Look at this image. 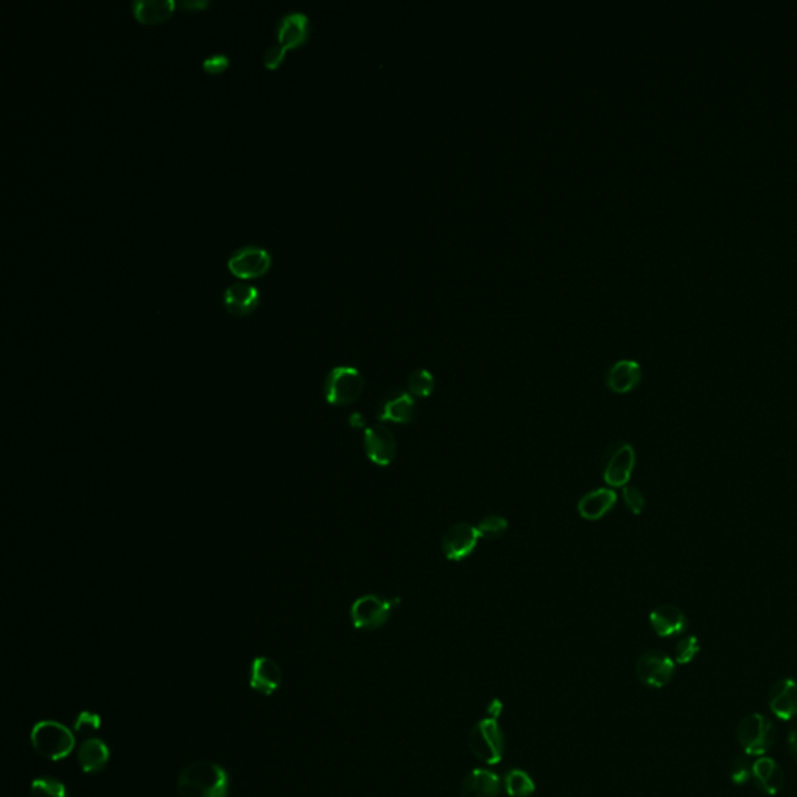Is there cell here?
Listing matches in <instances>:
<instances>
[{"mask_svg": "<svg viewBox=\"0 0 797 797\" xmlns=\"http://www.w3.org/2000/svg\"><path fill=\"white\" fill-rule=\"evenodd\" d=\"M176 790L180 797H227L229 776L214 762H195L182 770Z\"/></svg>", "mask_w": 797, "mask_h": 797, "instance_id": "1", "label": "cell"}, {"mask_svg": "<svg viewBox=\"0 0 797 797\" xmlns=\"http://www.w3.org/2000/svg\"><path fill=\"white\" fill-rule=\"evenodd\" d=\"M30 741L34 752L50 762H59L69 757L77 743L71 729L57 721H39L32 729Z\"/></svg>", "mask_w": 797, "mask_h": 797, "instance_id": "2", "label": "cell"}, {"mask_svg": "<svg viewBox=\"0 0 797 797\" xmlns=\"http://www.w3.org/2000/svg\"><path fill=\"white\" fill-rule=\"evenodd\" d=\"M364 388L362 372L354 366H335L325 380V397L335 407H344L356 402Z\"/></svg>", "mask_w": 797, "mask_h": 797, "instance_id": "3", "label": "cell"}, {"mask_svg": "<svg viewBox=\"0 0 797 797\" xmlns=\"http://www.w3.org/2000/svg\"><path fill=\"white\" fill-rule=\"evenodd\" d=\"M469 746L477 759L487 765L499 763L505 754V735L495 718L479 721L469 735Z\"/></svg>", "mask_w": 797, "mask_h": 797, "instance_id": "4", "label": "cell"}, {"mask_svg": "<svg viewBox=\"0 0 797 797\" xmlns=\"http://www.w3.org/2000/svg\"><path fill=\"white\" fill-rule=\"evenodd\" d=\"M737 740L746 755L763 757L774 745V724L762 713H751L740 721Z\"/></svg>", "mask_w": 797, "mask_h": 797, "instance_id": "5", "label": "cell"}, {"mask_svg": "<svg viewBox=\"0 0 797 797\" xmlns=\"http://www.w3.org/2000/svg\"><path fill=\"white\" fill-rule=\"evenodd\" d=\"M393 602L382 596L364 595L356 598L350 606V622L354 628L362 631H376L389 620Z\"/></svg>", "mask_w": 797, "mask_h": 797, "instance_id": "6", "label": "cell"}, {"mask_svg": "<svg viewBox=\"0 0 797 797\" xmlns=\"http://www.w3.org/2000/svg\"><path fill=\"white\" fill-rule=\"evenodd\" d=\"M635 467V450L629 442H616L603 458V480L610 487L628 485Z\"/></svg>", "mask_w": 797, "mask_h": 797, "instance_id": "7", "label": "cell"}, {"mask_svg": "<svg viewBox=\"0 0 797 797\" xmlns=\"http://www.w3.org/2000/svg\"><path fill=\"white\" fill-rule=\"evenodd\" d=\"M676 663L673 659L659 649H649L643 653L635 663V673L647 687L662 688L673 679Z\"/></svg>", "mask_w": 797, "mask_h": 797, "instance_id": "8", "label": "cell"}, {"mask_svg": "<svg viewBox=\"0 0 797 797\" xmlns=\"http://www.w3.org/2000/svg\"><path fill=\"white\" fill-rule=\"evenodd\" d=\"M479 539H480V534H479L477 526L466 524V522L455 524L442 534V553L448 561L458 563L472 555L479 544Z\"/></svg>", "mask_w": 797, "mask_h": 797, "instance_id": "9", "label": "cell"}, {"mask_svg": "<svg viewBox=\"0 0 797 797\" xmlns=\"http://www.w3.org/2000/svg\"><path fill=\"white\" fill-rule=\"evenodd\" d=\"M272 266V256L260 247L239 248L234 251L233 256L227 260V268L237 278L251 279L264 276Z\"/></svg>", "mask_w": 797, "mask_h": 797, "instance_id": "10", "label": "cell"}, {"mask_svg": "<svg viewBox=\"0 0 797 797\" xmlns=\"http://www.w3.org/2000/svg\"><path fill=\"white\" fill-rule=\"evenodd\" d=\"M364 446L366 456L377 466L391 464L397 452L395 436L385 425L364 428Z\"/></svg>", "mask_w": 797, "mask_h": 797, "instance_id": "11", "label": "cell"}, {"mask_svg": "<svg viewBox=\"0 0 797 797\" xmlns=\"http://www.w3.org/2000/svg\"><path fill=\"white\" fill-rule=\"evenodd\" d=\"M282 684V670L276 661L270 657H256L249 668V686L254 692L260 694H270L278 692Z\"/></svg>", "mask_w": 797, "mask_h": 797, "instance_id": "12", "label": "cell"}, {"mask_svg": "<svg viewBox=\"0 0 797 797\" xmlns=\"http://www.w3.org/2000/svg\"><path fill=\"white\" fill-rule=\"evenodd\" d=\"M642 382V368L635 360H618L606 374V385L616 395H628Z\"/></svg>", "mask_w": 797, "mask_h": 797, "instance_id": "13", "label": "cell"}, {"mask_svg": "<svg viewBox=\"0 0 797 797\" xmlns=\"http://www.w3.org/2000/svg\"><path fill=\"white\" fill-rule=\"evenodd\" d=\"M415 397L405 391L391 393L387 395L379 410L380 422H391V424H410L415 419Z\"/></svg>", "mask_w": 797, "mask_h": 797, "instance_id": "14", "label": "cell"}, {"mask_svg": "<svg viewBox=\"0 0 797 797\" xmlns=\"http://www.w3.org/2000/svg\"><path fill=\"white\" fill-rule=\"evenodd\" d=\"M651 628L659 637H673L687 628V616L674 604H662L649 614Z\"/></svg>", "mask_w": 797, "mask_h": 797, "instance_id": "15", "label": "cell"}, {"mask_svg": "<svg viewBox=\"0 0 797 797\" xmlns=\"http://www.w3.org/2000/svg\"><path fill=\"white\" fill-rule=\"evenodd\" d=\"M770 709L780 720L790 721L797 717V681L782 679L772 686L770 692Z\"/></svg>", "mask_w": 797, "mask_h": 797, "instance_id": "16", "label": "cell"}, {"mask_svg": "<svg viewBox=\"0 0 797 797\" xmlns=\"http://www.w3.org/2000/svg\"><path fill=\"white\" fill-rule=\"evenodd\" d=\"M279 44L286 50L301 46L309 36V18L301 11H292L280 18L276 27Z\"/></svg>", "mask_w": 797, "mask_h": 797, "instance_id": "17", "label": "cell"}, {"mask_svg": "<svg viewBox=\"0 0 797 797\" xmlns=\"http://www.w3.org/2000/svg\"><path fill=\"white\" fill-rule=\"evenodd\" d=\"M617 503V493L609 487H600L584 494L578 502V512L586 520L603 519Z\"/></svg>", "mask_w": 797, "mask_h": 797, "instance_id": "18", "label": "cell"}, {"mask_svg": "<svg viewBox=\"0 0 797 797\" xmlns=\"http://www.w3.org/2000/svg\"><path fill=\"white\" fill-rule=\"evenodd\" d=\"M502 780L489 770H473L461 784V797H499Z\"/></svg>", "mask_w": 797, "mask_h": 797, "instance_id": "19", "label": "cell"}, {"mask_svg": "<svg viewBox=\"0 0 797 797\" xmlns=\"http://www.w3.org/2000/svg\"><path fill=\"white\" fill-rule=\"evenodd\" d=\"M752 778L768 796H776L784 788V771L778 762L770 757H759L752 763Z\"/></svg>", "mask_w": 797, "mask_h": 797, "instance_id": "20", "label": "cell"}, {"mask_svg": "<svg viewBox=\"0 0 797 797\" xmlns=\"http://www.w3.org/2000/svg\"><path fill=\"white\" fill-rule=\"evenodd\" d=\"M111 752L103 740L88 739L78 749V765L86 774L103 771L110 763Z\"/></svg>", "mask_w": 797, "mask_h": 797, "instance_id": "21", "label": "cell"}, {"mask_svg": "<svg viewBox=\"0 0 797 797\" xmlns=\"http://www.w3.org/2000/svg\"><path fill=\"white\" fill-rule=\"evenodd\" d=\"M223 299L227 310L233 315L245 317L248 313H251L259 303V290L249 284L237 282L227 287Z\"/></svg>", "mask_w": 797, "mask_h": 797, "instance_id": "22", "label": "cell"}, {"mask_svg": "<svg viewBox=\"0 0 797 797\" xmlns=\"http://www.w3.org/2000/svg\"><path fill=\"white\" fill-rule=\"evenodd\" d=\"M175 0H134L133 13L143 24H157L173 13Z\"/></svg>", "mask_w": 797, "mask_h": 797, "instance_id": "23", "label": "cell"}, {"mask_svg": "<svg viewBox=\"0 0 797 797\" xmlns=\"http://www.w3.org/2000/svg\"><path fill=\"white\" fill-rule=\"evenodd\" d=\"M503 784H505V790L510 797H530L536 790L534 780L522 770H511V771L506 772Z\"/></svg>", "mask_w": 797, "mask_h": 797, "instance_id": "24", "label": "cell"}, {"mask_svg": "<svg viewBox=\"0 0 797 797\" xmlns=\"http://www.w3.org/2000/svg\"><path fill=\"white\" fill-rule=\"evenodd\" d=\"M410 395L413 397H428L434 389V377L430 371L416 370L410 374L407 382Z\"/></svg>", "mask_w": 797, "mask_h": 797, "instance_id": "25", "label": "cell"}, {"mask_svg": "<svg viewBox=\"0 0 797 797\" xmlns=\"http://www.w3.org/2000/svg\"><path fill=\"white\" fill-rule=\"evenodd\" d=\"M477 530H479L480 539L497 540L502 536H505L506 532H508V520L503 516H499V514H489V516L483 517L479 522Z\"/></svg>", "mask_w": 797, "mask_h": 797, "instance_id": "26", "label": "cell"}, {"mask_svg": "<svg viewBox=\"0 0 797 797\" xmlns=\"http://www.w3.org/2000/svg\"><path fill=\"white\" fill-rule=\"evenodd\" d=\"M30 797H67V790L58 778H39L32 782Z\"/></svg>", "mask_w": 797, "mask_h": 797, "instance_id": "27", "label": "cell"}, {"mask_svg": "<svg viewBox=\"0 0 797 797\" xmlns=\"http://www.w3.org/2000/svg\"><path fill=\"white\" fill-rule=\"evenodd\" d=\"M700 640L694 635H687L681 639L674 648V659L678 663H690L696 655H700Z\"/></svg>", "mask_w": 797, "mask_h": 797, "instance_id": "28", "label": "cell"}, {"mask_svg": "<svg viewBox=\"0 0 797 797\" xmlns=\"http://www.w3.org/2000/svg\"><path fill=\"white\" fill-rule=\"evenodd\" d=\"M729 778L732 784L745 785L752 778V763L747 755H737L729 768Z\"/></svg>", "mask_w": 797, "mask_h": 797, "instance_id": "29", "label": "cell"}, {"mask_svg": "<svg viewBox=\"0 0 797 797\" xmlns=\"http://www.w3.org/2000/svg\"><path fill=\"white\" fill-rule=\"evenodd\" d=\"M623 500H625L626 508L634 516H640L643 510H645L647 502H645V495H643L642 491L639 487H631V485H626V487H623Z\"/></svg>", "mask_w": 797, "mask_h": 797, "instance_id": "30", "label": "cell"}, {"mask_svg": "<svg viewBox=\"0 0 797 797\" xmlns=\"http://www.w3.org/2000/svg\"><path fill=\"white\" fill-rule=\"evenodd\" d=\"M73 727H75V732L80 733V735L96 732L102 727V718L96 713L81 712L75 718Z\"/></svg>", "mask_w": 797, "mask_h": 797, "instance_id": "31", "label": "cell"}, {"mask_svg": "<svg viewBox=\"0 0 797 797\" xmlns=\"http://www.w3.org/2000/svg\"><path fill=\"white\" fill-rule=\"evenodd\" d=\"M286 49L280 46V44H274V46H270L266 49L265 52H264V65L268 67V69H276L280 63H282V59L286 57Z\"/></svg>", "mask_w": 797, "mask_h": 797, "instance_id": "32", "label": "cell"}, {"mask_svg": "<svg viewBox=\"0 0 797 797\" xmlns=\"http://www.w3.org/2000/svg\"><path fill=\"white\" fill-rule=\"evenodd\" d=\"M227 65H229V58H227L226 55H223V53L212 55V57H208V58L203 61V67H204V71H208L209 73H220V72L226 69Z\"/></svg>", "mask_w": 797, "mask_h": 797, "instance_id": "33", "label": "cell"}, {"mask_svg": "<svg viewBox=\"0 0 797 797\" xmlns=\"http://www.w3.org/2000/svg\"><path fill=\"white\" fill-rule=\"evenodd\" d=\"M788 743H790V749L794 754V757L797 759V724L793 727L790 731V735H788Z\"/></svg>", "mask_w": 797, "mask_h": 797, "instance_id": "34", "label": "cell"}, {"mask_svg": "<svg viewBox=\"0 0 797 797\" xmlns=\"http://www.w3.org/2000/svg\"><path fill=\"white\" fill-rule=\"evenodd\" d=\"M487 713H489L491 718L497 720V717L502 713V702L499 700H494L489 709H487Z\"/></svg>", "mask_w": 797, "mask_h": 797, "instance_id": "35", "label": "cell"}, {"mask_svg": "<svg viewBox=\"0 0 797 797\" xmlns=\"http://www.w3.org/2000/svg\"><path fill=\"white\" fill-rule=\"evenodd\" d=\"M182 7L188 8H204L208 5V0H184L181 4Z\"/></svg>", "mask_w": 797, "mask_h": 797, "instance_id": "36", "label": "cell"}, {"mask_svg": "<svg viewBox=\"0 0 797 797\" xmlns=\"http://www.w3.org/2000/svg\"><path fill=\"white\" fill-rule=\"evenodd\" d=\"M349 424L350 427L354 428L364 427V416L360 415V413H354V415L349 418Z\"/></svg>", "mask_w": 797, "mask_h": 797, "instance_id": "37", "label": "cell"}]
</instances>
